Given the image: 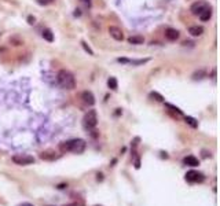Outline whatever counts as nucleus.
<instances>
[{
	"mask_svg": "<svg viewBox=\"0 0 220 206\" xmlns=\"http://www.w3.org/2000/svg\"><path fill=\"white\" fill-rule=\"evenodd\" d=\"M81 99H83V102L88 106L95 105V96H94V93L91 92V91H84V92L81 93Z\"/></svg>",
	"mask_w": 220,
	"mask_h": 206,
	"instance_id": "8",
	"label": "nucleus"
},
{
	"mask_svg": "<svg viewBox=\"0 0 220 206\" xmlns=\"http://www.w3.org/2000/svg\"><path fill=\"white\" fill-rule=\"evenodd\" d=\"M150 59L149 58H146V59H130V62L128 63H132V65H143L146 63V62H149Z\"/></svg>",
	"mask_w": 220,
	"mask_h": 206,
	"instance_id": "19",
	"label": "nucleus"
},
{
	"mask_svg": "<svg viewBox=\"0 0 220 206\" xmlns=\"http://www.w3.org/2000/svg\"><path fill=\"white\" fill-rule=\"evenodd\" d=\"M186 181H189V183H202V181L205 180L204 175L199 172H195V170H190V172L186 173Z\"/></svg>",
	"mask_w": 220,
	"mask_h": 206,
	"instance_id": "5",
	"label": "nucleus"
},
{
	"mask_svg": "<svg viewBox=\"0 0 220 206\" xmlns=\"http://www.w3.org/2000/svg\"><path fill=\"white\" fill-rule=\"evenodd\" d=\"M40 158H42V160H47V161H54L58 158V155L52 154V153H42V154H40Z\"/></svg>",
	"mask_w": 220,
	"mask_h": 206,
	"instance_id": "15",
	"label": "nucleus"
},
{
	"mask_svg": "<svg viewBox=\"0 0 220 206\" xmlns=\"http://www.w3.org/2000/svg\"><path fill=\"white\" fill-rule=\"evenodd\" d=\"M43 37H44V40H47V41H54V34H52V32H51V29H44L43 30Z\"/></svg>",
	"mask_w": 220,
	"mask_h": 206,
	"instance_id": "14",
	"label": "nucleus"
},
{
	"mask_svg": "<svg viewBox=\"0 0 220 206\" xmlns=\"http://www.w3.org/2000/svg\"><path fill=\"white\" fill-rule=\"evenodd\" d=\"M204 76H205V70H199V72H195L194 74H193V78H194V80H201Z\"/></svg>",
	"mask_w": 220,
	"mask_h": 206,
	"instance_id": "20",
	"label": "nucleus"
},
{
	"mask_svg": "<svg viewBox=\"0 0 220 206\" xmlns=\"http://www.w3.org/2000/svg\"><path fill=\"white\" fill-rule=\"evenodd\" d=\"M199 18H201V21H209V18L212 17V10H210V7L205 8L204 11H202L201 14H199Z\"/></svg>",
	"mask_w": 220,
	"mask_h": 206,
	"instance_id": "12",
	"label": "nucleus"
},
{
	"mask_svg": "<svg viewBox=\"0 0 220 206\" xmlns=\"http://www.w3.org/2000/svg\"><path fill=\"white\" fill-rule=\"evenodd\" d=\"M166 107H168V109H171V110H172V111H175V113L180 114V116L183 114V113H182V110H180V109H179V107H176V106H174V105H171V103H166Z\"/></svg>",
	"mask_w": 220,
	"mask_h": 206,
	"instance_id": "21",
	"label": "nucleus"
},
{
	"mask_svg": "<svg viewBox=\"0 0 220 206\" xmlns=\"http://www.w3.org/2000/svg\"><path fill=\"white\" fill-rule=\"evenodd\" d=\"M59 150L62 153H76V154H80L86 150V142L83 139H73V140H67L59 144Z\"/></svg>",
	"mask_w": 220,
	"mask_h": 206,
	"instance_id": "1",
	"label": "nucleus"
},
{
	"mask_svg": "<svg viewBox=\"0 0 220 206\" xmlns=\"http://www.w3.org/2000/svg\"><path fill=\"white\" fill-rule=\"evenodd\" d=\"M81 46H83V48L86 50V51H87V52H88V54H90V55H94V51H92V50L90 48V46H88V44L86 43V41H81Z\"/></svg>",
	"mask_w": 220,
	"mask_h": 206,
	"instance_id": "22",
	"label": "nucleus"
},
{
	"mask_svg": "<svg viewBox=\"0 0 220 206\" xmlns=\"http://www.w3.org/2000/svg\"><path fill=\"white\" fill-rule=\"evenodd\" d=\"M150 98L154 99V101H157V102H162V101H164V96L160 95L158 92H151V93H150Z\"/></svg>",
	"mask_w": 220,
	"mask_h": 206,
	"instance_id": "18",
	"label": "nucleus"
},
{
	"mask_svg": "<svg viewBox=\"0 0 220 206\" xmlns=\"http://www.w3.org/2000/svg\"><path fill=\"white\" fill-rule=\"evenodd\" d=\"M96 176H98V177H96V180H98V181H102V180H103V175H102V173H98Z\"/></svg>",
	"mask_w": 220,
	"mask_h": 206,
	"instance_id": "25",
	"label": "nucleus"
},
{
	"mask_svg": "<svg viewBox=\"0 0 220 206\" xmlns=\"http://www.w3.org/2000/svg\"><path fill=\"white\" fill-rule=\"evenodd\" d=\"M34 21H36V19H34V17H32V15L28 17V23H29V25H33Z\"/></svg>",
	"mask_w": 220,
	"mask_h": 206,
	"instance_id": "23",
	"label": "nucleus"
},
{
	"mask_svg": "<svg viewBox=\"0 0 220 206\" xmlns=\"http://www.w3.org/2000/svg\"><path fill=\"white\" fill-rule=\"evenodd\" d=\"M80 15H81L80 10H74V17H80Z\"/></svg>",
	"mask_w": 220,
	"mask_h": 206,
	"instance_id": "27",
	"label": "nucleus"
},
{
	"mask_svg": "<svg viewBox=\"0 0 220 206\" xmlns=\"http://www.w3.org/2000/svg\"><path fill=\"white\" fill-rule=\"evenodd\" d=\"M107 85H109V88L110 89H113V91H116L117 89V80H116V77H110L109 80H107Z\"/></svg>",
	"mask_w": 220,
	"mask_h": 206,
	"instance_id": "17",
	"label": "nucleus"
},
{
	"mask_svg": "<svg viewBox=\"0 0 220 206\" xmlns=\"http://www.w3.org/2000/svg\"><path fill=\"white\" fill-rule=\"evenodd\" d=\"M13 162L17 165H30L34 162V158L32 155H26V154H17L13 157Z\"/></svg>",
	"mask_w": 220,
	"mask_h": 206,
	"instance_id": "4",
	"label": "nucleus"
},
{
	"mask_svg": "<svg viewBox=\"0 0 220 206\" xmlns=\"http://www.w3.org/2000/svg\"><path fill=\"white\" fill-rule=\"evenodd\" d=\"M18 206H34V205H32V204H29V202H23V204H19Z\"/></svg>",
	"mask_w": 220,
	"mask_h": 206,
	"instance_id": "26",
	"label": "nucleus"
},
{
	"mask_svg": "<svg viewBox=\"0 0 220 206\" xmlns=\"http://www.w3.org/2000/svg\"><path fill=\"white\" fill-rule=\"evenodd\" d=\"M84 126L87 129H94L98 124V116H96V111L95 110H88L84 116Z\"/></svg>",
	"mask_w": 220,
	"mask_h": 206,
	"instance_id": "3",
	"label": "nucleus"
},
{
	"mask_svg": "<svg viewBox=\"0 0 220 206\" xmlns=\"http://www.w3.org/2000/svg\"><path fill=\"white\" fill-rule=\"evenodd\" d=\"M184 121L189 124L191 128H197V126H198V121H197L195 118H193V117H189V116L184 117Z\"/></svg>",
	"mask_w": 220,
	"mask_h": 206,
	"instance_id": "16",
	"label": "nucleus"
},
{
	"mask_svg": "<svg viewBox=\"0 0 220 206\" xmlns=\"http://www.w3.org/2000/svg\"><path fill=\"white\" fill-rule=\"evenodd\" d=\"M143 41H145V39H143L142 36H131L130 39H128V43H130V44H134V46H139V44H143Z\"/></svg>",
	"mask_w": 220,
	"mask_h": 206,
	"instance_id": "13",
	"label": "nucleus"
},
{
	"mask_svg": "<svg viewBox=\"0 0 220 206\" xmlns=\"http://www.w3.org/2000/svg\"><path fill=\"white\" fill-rule=\"evenodd\" d=\"M139 166H140V162H139V160H138L136 162H135V168H136V169H139Z\"/></svg>",
	"mask_w": 220,
	"mask_h": 206,
	"instance_id": "28",
	"label": "nucleus"
},
{
	"mask_svg": "<svg viewBox=\"0 0 220 206\" xmlns=\"http://www.w3.org/2000/svg\"><path fill=\"white\" fill-rule=\"evenodd\" d=\"M179 30H176V29L174 28H168L165 30V39L166 40H169V41H175V40H178L179 39Z\"/></svg>",
	"mask_w": 220,
	"mask_h": 206,
	"instance_id": "9",
	"label": "nucleus"
},
{
	"mask_svg": "<svg viewBox=\"0 0 220 206\" xmlns=\"http://www.w3.org/2000/svg\"><path fill=\"white\" fill-rule=\"evenodd\" d=\"M37 2H39L40 4H48V3H51L52 0H37Z\"/></svg>",
	"mask_w": 220,
	"mask_h": 206,
	"instance_id": "24",
	"label": "nucleus"
},
{
	"mask_svg": "<svg viewBox=\"0 0 220 206\" xmlns=\"http://www.w3.org/2000/svg\"><path fill=\"white\" fill-rule=\"evenodd\" d=\"M189 33L191 34V36H201V34L204 33V28H202V26H198V25L191 26V28L189 29Z\"/></svg>",
	"mask_w": 220,
	"mask_h": 206,
	"instance_id": "11",
	"label": "nucleus"
},
{
	"mask_svg": "<svg viewBox=\"0 0 220 206\" xmlns=\"http://www.w3.org/2000/svg\"><path fill=\"white\" fill-rule=\"evenodd\" d=\"M183 164L184 165H189V166H198L199 161H198V158L193 157V155H189V157H186L183 160Z\"/></svg>",
	"mask_w": 220,
	"mask_h": 206,
	"instance_id": "10",
	"label": "nucleus"
},
{
	"mask_svg": "<svg viewBox=\"0 0 220 206\" xmlns=\"http://www.w3.org/2000/svg\"><path fill=\"white\" fill-rule=\"evenodd\" d=\"M58 82H59V85L62 88H65V89H73V88L76 87L74 76L65 69L59 70V73H58Z\"/></svg>",
	"mask_w": 220,
	"mask_h": 206,
	"instance_id": "2",
	"label": "nucleus"
},
{
	"mask_svg": "<svg viewBox=\"0 0 220 206\" xmlns=\"http://www.w3.org/2000/svg\"><path fill=\"white\" fill-rule=\"evenodd\" d=\"M65 187H66L65 184H59V185H58V188H59V190H62V188H65Z\"/></svg>",
	"mask_w": 220,
	"mask_h": 206,
	"instance_id": "29",
	"label": "nucleus"
},
{
	"mask_svg": "<svg viewBox=\"0 0 220 206\" xmlns=\"http://www.w3.org/2000/svg\"><path fill=\"white\" fill-rule=\"evenodd\" d=\"M109 33L114 40H117V41L124 40V33H122V30L120 28H117V26H109Z\"/></svg>",
	"mask_w": 220,
	"mask_h": 206,
	"instance_id": "7",
	"label": "nucleus"
},
{
	"mask_svg": "<svg viewBox=\"0 0 220 206\" xmlns=\"http://www.w3.org/2000/svg\"><path fill=\"white\" fill-rule=\"evenodd\" d=\"M81 2H83V3H86V4L90 6V0H81Z\"/></svg>",
	"mask_w": 220,
	"mask_h": 206,
	"instance_id": "30",
	"label": "nucleus"
},
{
	"mask_svg": "<svg viewBox=\"0 0 220 206\" xmlns=\"http://www.w3.org/2000/svg\"><path fill=\"white\" fill-rule=\"evenodd\" d=\"M209 6L206 4L205 2H201V0H198V2L193 3L191 7H190V11H191V14H194V15H199V14L202 13V11L205 10V8H208Z\"/></svg>",
	"mask_w": 220,
	"mask_h": 206,
	"instance_id": "6",
	"label": "nucleus"
}]
</instances>
